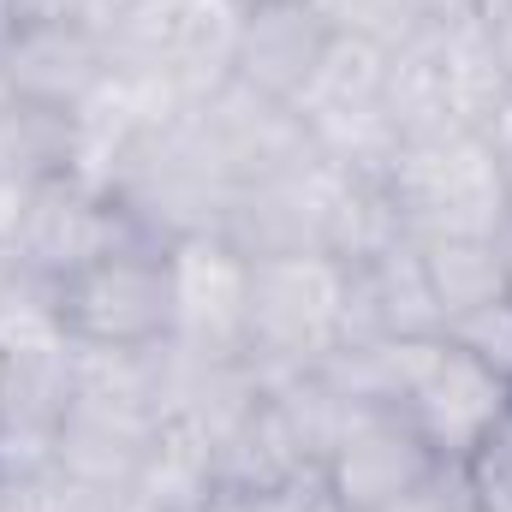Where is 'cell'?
Instances as JSON below:
<instances>
[{
  "label": "cell",
  "instance_id": "obj_6",
  "mask_svg": "<svg viewBox=\"0 0 512 512\" xmlns=\"http://www.w3.org/2000/svg\"><path fill=\"white\" fill-rule=\"evenodd\" d=\"M167 262H173V346L209 358H245L251 256L221 233H191L167 245Z\"/></svg>",
  "mask_w": 512,
  "mask_h": 512
},
{
  "label": "cell",
  "instance_id": "obj_5",
  "mask_svg": "<svg viewBox=\"0 0 512 512\" xmlns=\"http://www.w3.org/2000/svg\"><path fill=\"white\" fill-rule=\"evenodd\" d=\"M441 465L447 459L399 405H352L322 459V489L340 512H399Z\"/></svg>",
  "mask_w": 512,
  "mask_h": 512
},
{
  "label": "cell",
  "instance_id": "obj_12",
  "mask_svg": "<svg viewBox=\"0 0 512 512\" xmlns=\"http://www.w3.org/2000/svg\"><path fill=\"white\" fill-rule=\"evenodd\" d=\"M489 42H495V60H501V72H507V90H512V6H501V12L489 18Z\"/></svg>",
  "mask_w": 512,
  "mask_h": 512
},
{
  "label": "cell",
  "instance_id": "obj_10",
  "mask_svg": "<svg viewBox=\"0 0 512 512\" xmlns=\"http://www.w3.org/2000/svg\"><path fill=\"white\" fill-rule=\"evenodd\" d=\"M459 477L477 512H512V399L507 411L477 435V447L459 459Z\"/></svg>",
  "mask_w": 512,
  "mask_h": 512
},
{
  "label": "cell",
  "instance_id": "obj_3",
  "mask_svg": "<svg viewBox=\"0 0 512 512\" xmlns=\"http://www.w3.org/2000/svg\"><path fill=\"white\" fill-rule=\"evenodd\" d=\"M54 316L78 352H155L173 340V262L161 239H131L54 286Z\"/></svg>",
  "mask_w": 512,
  "mask_h": 512
},
{
  "label": "cell",
  "instance_id": "obj_9",
  "mask_svg": "<svg viewBox=\"0 0 512 512\" xmlns=\"http://www.w3.org/2000/svg\"><path fill=\"white\" fill-rule=\"evenodd\" d=\"M417 256H423V280L435 292L441 328H453L459 316H471L507 292L495 233L489 239H417Z\"/></svg>",
  "mask_w": 512,
  "mask_h": 512
},
{
  "label": "cell",
  "instance_id": "obj_7",
  "mask_svg": "<svg viewBox=\"0 0 512 512\" xmlns=\"http://www.w3.org/2000/svg\"><path fill=\"white\" fill-rule=\"evenodd\" d=\"M108 78V48L84 18H36L18 24L0 54V90L36 114L72 120Z\"/></svg>",
  "mask_w": 512,
  "mask_h": 512
},
{
  "label": "cell",
  "instance_id": "obj_14",
  "mask_svg": "<svg viewBox=\"0 0 512 512\" xmlns=\"http://www.w3.org/2000/svg\"><path fill=\"white\" fill-rule=\"evenodd\" d=\"M0 512H24V495H18V489H6V483H0Z\"/></svg>",
  "mask_w": 512,
  "mask_h": 512
},
{
  "label": "cell",
  "instance_id": "obj_1",
  "mask_svg": "<svg viewBox=\"0 0 512 512\" xmlns=\"http://www.w3.org/2000/svg\"><path fill=\"white\" fill-rule=\"evenodd\" d=\"M340 322H346V268L334 256H251L245 364L262 387L322 370L340 352Z\"/></svg>",
  "mask_w": 512,
  "mask_h": 512
},
{
  "label": "cell",
  "instance_id": "obj_13",
  "mask_svg": "<svg viewBox=\"0 0 512 512\" xmlns=\"http://www.w3.org/2000/svg\"><path fill=\"white\" fill-rule=\"evenodd\" d=\"M12 30H18V18H12V0H0V54H6V42H12Z\"/></svg>",
  "mask_w": 512,
  "mask_h": 512
},
{
  "label": "cell",
  "instance_id": "obj_8",
  "mask_svg": "<svg viewBox=\"0 0 512 512\" xmlns=\"http://www.w3.org/2000/svg\"><path fill=\"white\" fill-rule=\"evenodd\" d=\"M334 24L316 0H274V6H245L239 36H233V84L262 102L298 108L310 78L322 72L334 48Z\"/></svg>",
  "mask_w": 512,
  "mask_h": 512
},
{
  "label": "cell",
  "instance_id": "obj_4",
  "mask_svg": "<svg viewBox=\"0 0 512 512\" xmlns=\"http://www.w3.org/2000/svg\"><path fill=\"white\" fill-rule=\"evenodd\" d=\"M131 239H149V233L131 221V209L120 197L96 191L78 173H48L24 197V215H18V233L6 245V262L18 274L42 280V286H60L78 268H90L96 256L120 251Z\"/></svg>",
  "mask_w": 512,
  "mask_h": 512
},
{
  "label": "cell",
  "instance_id": "obj_11",
  "mask_svg": "<svg viewBox=\"0 0 512 512\" xmlns=\"http://www.w3.org/2000/svg\"><path fill=\"white\" fill-rule=\"evenodd\" d=\"M447 340L459 346V352H471L489 376H501L512 387V292H501L495 304H483V310H471V316H459L453 328H447Z\"/></svg>",
  "mask_w": 512,
  "mask_h": 512
},
{
  "label": "cell",
  "instance_id": "obj_2",
  "mask_svg": "<svg viewBox=\"0 0 512 512\" xmlns=\"http://www.w3.org/2000/svg\"><path fill=\"white\" fill-rule=\"evenodd\" d=\"M382 185L411 239H489L512 215V191L489 131L399 143Z\"/></svg>",
  "mask_w": 512,
  "mask_h": 512
}]
</instances>
